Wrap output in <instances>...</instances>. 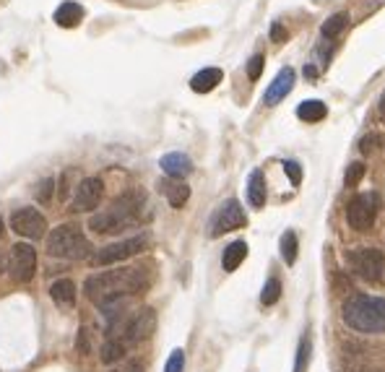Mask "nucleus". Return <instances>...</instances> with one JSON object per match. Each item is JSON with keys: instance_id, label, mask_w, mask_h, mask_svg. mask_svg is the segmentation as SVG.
Segmentation results:
<instances>
[{"instance_id": "nucleus-4", "label": "nucleus", "mask_w": 385, "mask_h": 372, "mask_svg": "<svg viewBox=\"0 0 385 372\" xmlns=\"http://www.w3.org/2000/svg\"><path fill=\"white\" fill-rule=\"evenodd\" d=\"M91 243L86 234L78 230L76 224H58L55 230L47 234V253L55 258H65V260H84L91 258Z\"/></svg>"}, {"instance_id": "nucleus-7", "label": "nucleus", "mask_w": 385, "mask_h": 372, "mask_svg": "<svg viewBox=\"0 0 385 372\" xmlns=\"http://www.w3.org/2000/svg\"><path fill=\"white\" fill-rule=\"evenodd\" d=\"M245 224H247V216H245L240 201L229 198V201H224V203L219 206L216 214L211 216V221H208V234L219 237V234H227L232 230H240Z\"/></svg>"}, {"instance_id": "nucleus-10", "label": "nucleus", "mask_w": 385, "mask_h": 372, "mask_svg": "<svg viewBox=\"0 0 385 372\" xmlns=\"http://www.w3.org/2000/svg\"><path fill=\"white\" fill-rule=\"evenodd\" d=\"M11 230L16 232V234H21V237H29V240H39V237L45 234V230H47V221H45V216L39 214L37 208L26 206V208H18V211H13Z\"/></svg>"}, {"instance_id": "nucleus-13", "label": "nucleus", "mask_w": 385, "mask_h": 372, "mask_svg": "<svg viewBox=\"0 0 385 372\" xmlns=\"http://www.w3.org/2000/svg\"><path fill=\"white\" fill-rule=\"evenodd\" d=\"M159 167L164 169V175L172 177V180H182V177H188V175L192 172V162H190V156L177 154V151H175V154L162 156Z\"/></svg>"}, {"instance_id": "nucleus-36", "label": "nucleus", "mask_w": 385, "mask_h": 372, "mask_svg": "<svg viewBox=\"0 0 385 372\" xmlns=\"http://www.w3.org/2000/svg\"><path fill=\"white\" fill-rule=\"evenodd\" d=\"M380 110H383V115H385V94H383V99H380Z\"/></svg>"}, {"instance_id": "nucleus-34", "label": "nucleus", "mask_w": 385, "mask_h": 372, "mask_svg": "<svg viewBox=\"0 0 385 372\" xmlns=\"http://www.w3.org/2000/svg\"><path fill=\"white\" fill-rule=\"evenodd\" d=\"M377 141H380L377 136H367V138H362L360 141V149L362 151H370V149H373V143H377Z\"/></svg>"}, {"instance_id": "nucleus-11", "label": "nucleus", "mask_w": 385, "mask_h": 372, "mask_svg": "<svg viewBox=\"0 0 385 372\" xmlns=\"http://www.w3.org/2000/svg\"><path fill=\"white\" fill-rule=\"evenodd\" d=\"M104 195V185L99 177H86V180L78 182L76 188V195H73V201H71V211H76V214H84V211H94L99 201H102Z\"/></svg>"}, {"instance_id": "nucleus-27", "label": "nucleus", "mask_w": 385, "mask_h": 372, "mask_svg": "<svg viewBox=\"0 0 385 372\" xmlns=\"http://www.w3.org/2000/svg\"><path fill=\"white\" fill-rule=\"evenodd\" d=\"M182 367H185V354H182V349H175L164 364V372H182Z\"/></svg>"}, {"instance_id": "nucleus-23", "label": "nucleus", "mask_w": 385, "mask_h": 372, "mask_svg": "<svg viewBox=\"0 0 385 372\" xmlns=\"http://www.w3.org/2000/svg\"><path fill=\"white\" fill-rule=\"evenodd\" d=\"M297 234L292 230L289 232H284L282 234V258H284V263L286 266H295V260H297Z\"/></svg>"}, {"instance_id": "nucleus-26", "label": "nucleus", "mask_w": 385, "mask_h": 372, "mask_svg": "<svg viewBox=\"0 0 385 372\" xmlns=\"http://www.w3.org/2000/svg\"><path fill=\"white\" fill-rule=\"evenodd\" d=\"M364 172H367L364 162H351L347 167V175H344V185H347V188H357L360 180L364 177Z\"/></svg>"}, {"instance_id": "nucleus-12", "label": "nucleus", "mask_w": 385, "mask_h": 372, "mask_svg": "<svg viewBox=\"0 0 385 372\" xmlns=\"http://www.w3.org/2000/svg\"><path fill=\"white\" fill-rule=\"evenodd\" d=\"M295 71L292 68H282L279 73H276V78L271 81V86L266 89V94H263V102L269 104V107H273V104H279L289 94V91L295 89Z\"/></svg>"}, {"instance_id": "nucleus-9", "label": "nucleus", "mask_w": 385, "mask_h": 372, "mask_svg": "<svg viewBox=\"0 0 385 372\" xmlns=\"http://www.w3.org/2000/svg\"><path fill=\"white\" fill-rule=\"evenodd\" d=\"M375 214H377V203H375V195H354L347 206V221L351 230L364 232L375 224Z\"/></svg>"}, {"instance_id": "nucleus-32", "label": "nucleus", "mask_w": 385, "mask_h": 372, "mask_svg": "<svg viewBox=\"0 0 385 372\" xmlns=\"http://www.w3.org/2000/svg\"><path fill=\"white\" fill-rule=\"evenodd\" d=\"M286 37H289V34H286V29H284L279 21L271 26V39H273V42H286Z\"/></svg>"}, {"instance_id": "nucleus-19", "label": "nucleus", "mask_w": 385, "mask_h": 372, "mask_svg": "<svg viewBox=\"0 0 385 372\" xmlns=\"http://www.w3.org/2000/svg\"><path fill=\"white\" fill-rule=\"evenodd\" d=\"M245 258H247V245H245L243 240H237V243H232L229 247L224 250L221 266H224V271H237Z\"/></svg>"}, {"instance_id": "nucleus-8", "label": "nucleus", "mask_w": 385, "mask_h": 372, "mask_svg": "<svg viewBox=\"0 0 385 372\" xmlns=\"http://www.w3.org/2000/svg\"><path fill=\"white\" fill-rule=\"evenodd\" d=\"M8 271L11 279L18 284H26L34 279L37 271V250L29 243H18L11 247V260H8Z\"/></svg>"}, {"instance_id": "nucleus-14", "label": "nucleus", "mask_w": 385, "mask_h": 372, "mask_svg": "<svg viewBox=\"0 0 385 372\" xmlns=\"http://www.w3.org/2000/svg\"><path fill=\"white\" fill-rule=\"evenodd\" d=\"M50 297L58 308H73L76 305V284L71 279H60L50 286Z\"/></svg>"}, {"instance_id": "nucleus-30", "label": "nucleus", "mask_w": 385, "mask_h": 372, "mask_svg": "<svg viewBox=\"0 0 385 372\" xmlns=\"http://www.w3.org/2000/svg\"><path fill=\"white\" fill-rule=\"evenodd\" d=\"M52 185H55V182H52L50 177H47V180H42V182H39L37 198H39V201H42V203H47V201H50V195H52Z\"/></svg>"}, {"instance_id": "nucleus-38", "label": "nucleus", "mask_w": 385, "mask_h": 372, "mask_svg": "<svg viewBox=\"0 0 385 372\" xmlns=\"http://www.w3.org/2000/svg\"><path fill=\"white\" fill-rule=\"evenodd\" d=\"M0 266H3V258H0Z\"/></svg>"}, {"instance_id": "nucleus-6", "label": "nucleus", "mask_w": 385, "mask_h": 372, "mask_svg": "<svg viewBox=\"0 0 385 372\" xmlns=\"http://www.w3.org/2000/svg\"><path fill=\"white\" fill-rule=\"evenodd\" d=\"M347 258L351 271L360 279H364V282H380L383 279V271H385L383 250H377V247H354Z\"/></svg>"}, {"instance_id": "nucleus-15", "label": "nucleus", "mask_w": 385, "mask_h": 372, "mask_svg": "<svg viewBox=\"0 0 385 372\" xmlns=\"http://www.w3.org/2000/svg\"><path fill=\"white\" fill-rule=\"evenodd\" d=\"M221 78H224V73L219 68H203V71H198L190 78V89L198 91V94H208V91L216 89L219 84H221Z\"/></svg>"}, {"instance_id": "nucleus-33", "label": "nucleus", "mask_w": 385, "mask_h": 372, "mask_svg": "<svg viewBox=\"0 0 385 372\" xmlns=\"http://www.w3.org/2000/svg\"><path fill=\"white\" fill-rule=\"evenodd\" d=\"M112 372H143V364L138 360H133V362H125L123 367H117V370Z\"/></svg>"}, {"instance_id": "nucleus-1", "label": "nucleus", "mask_w": 385, "mask_h": 372, "mask_svg": "<svg viewBox=\"0 0 385 372\" xmlns=\"http://www.w3.org/2000/svg\"><path fill=\"white\" fill-rule=\"evenodd\" d=\"M146 286H149V273H146V269H128L125 266V269L102 271V273L89 276L86 284H84V295L102 310L110 302L141 295Z\"/></svg>"}, {"instance_id": "nucleus-22", "label": "nucleus", "mask_w": 385, "mask_h": 372, "mask_svg": "<svg viewBox=\"0 0 385 372\" xmlns=\"http://www.w3.org/2000/svg\"><path fill=\"white\" fill-rule=\"evenodd\" d=\"M349 24V16L347 13H334L328 21H323V29H321V37L323 39H336Z\"/></svg>"}, {"instance_id": "nucleus-16", "label": "nucleus", "mask_w": 385, "mask_h": 372, "mask_svg": "<svg viewBox=\"0 0 385 372\" xmlns=\"http://www.w3.org/2000/svg\"><path fill=\"white\" fill-rule=\"evenodd\" d=\"M247 201L253 208H263L266 206V177L260 169H253L247 177Z\"/></svg>"}, {"instance_id": "nucleus-24", "label": "nucleus", "mask_w": 385, "mask_h": 372, "mask_svg": "<svg viewBox=\"0 0 385 372\" xmlns=\"http://www.w3.org/2000/svg\"><path fill=\"white\" fill-rule=\"evenodd\" d=\"M310 354H312V341H310V336L305 334V336H302V341H299V349H297L295 372H308Z\"/></svg>"}, {"instance_id": "nucleus-5", "label": "nucleus", "mask_w": 385, "mask_h": 372, "mask_svg": "<svg viewBox=\"0 0 385 372\" xmlns=\"http://www.w3.org/2000/svg\"><path fill=\"white\" fill-rule=\"evenodd\" d=\"M146 247H149V237L146 234H136V237H128V240H120V243L97 250L91 256V266H112V263H120V260L138 256Z\"/></svg>"}, {"instance_id": "nucleus-37", "label": "nucleus", "mask_w": 385, "mask_h": 372, "mask_svg": "<svg viewBox=\"0 0 385 372\" xmlns=\"http://www.w3.org/2000/svg\"><path fill=\"white\" fill-rule=\"evenodd\" d=\"M0 234H3V219H0Z\"/></svg>"}, {"instance_id": "nucleus-20", "label": "nucleus", "mask_w": 385, "mask_h": 372, "mask_svg": "<svg viewBox=\"0 0 385 372\" xmlns=\"http://www.w3.org/2000/svg\"><path fill=\"white\" fill-rule=\"evenodd\" d=\"M325 115H328V107L321 99H308V102H302L297 107V117L305 120V123H318Z\"/></svg>"}, {"instance_id": "nucleus-18", "label": "nucleus", "mask_w": 385, "mask_h": 372, "mask_svg": "<svg viewBox=\"0 0 385 372\" xmlns=\"http://www.w3.org/2000/svg\"><path fill=\"white\" fill-rule=\"evenodd\" d=\"M81 18H84V8H81L78 3H73V0H65L63 5L55 11V21H58V26H65V29L78 26Z\"/></svg>"}, {"instance_id": "nucleus-35", "label": "nucleus", "mask_w": 385, "mask_h": 372, "mask_svg": "<svg viewBox=\"0 0 385 372\" xmlns=\"http://www.w3.org/2000/svg\"><path fill=\"white\" fill-rule=\"evenodd\" d=\"M344 372H380V370H375V367H349Z\"/></svg>"}, {"instance_id": "nucleus-28", "label": "nucleus", "mask_w": 385, "mask_h": 372, "mask_svg": "<svg viewBox=\"0 0 385 372\" xmlns=\"http://www.w3.org/2000/svg\"><path fill=\"white\" fill-rule=\"evenodd\" d=\"M263 63H266L263 55H253V58H250V63H247V78H250V81H258V78H260Z\"/></svg>"}, {"instance_id": "nucleus-2", "label": "nucleus", "mask_w": 385, "mask_h": 372, "mask_svg": "<svg viewBox=\"0 0 385 372\" xmlns=\"http://www.w3.org/2000/svg\"><path fill=\"white\" fill-rule=\"evenodd\" d=\"M143 211V195L138 190L120 195L110 208H104L102 214H94L89 221V230L97 234H117V232L128 230L133 224H138Z\"/></svg>"}, {"instance_id": "nucleus-21", "label": "nucleus", "mask_w": 385, "mask_h": 372, "mask_svg": "<svg viewBox=\"0 0 385 372\" xmlns=\"http://www.w3.org/2000/svg\"><path fill=\"white\" fill-rule=\"evenodd\" d=\"M125 354H128V347H125L120 338H107V341H104V347H102L104 364H115V362H120Z\"/></svg>"}, {"instance_id": "nucleus-17", "label": "nucleus", "mask_w": 385, "mask_h": 372, "mask_svg": "<svg viewBox=\"0 0 385 372\" xmlns=\"http://www.w3.org/2000/svg\"><path fill=\"white\" fill-rule=\"evenodd\" d=\"M162 193L167 195V201L172 208H182L190 198V188L180 180H164L162 182Z\"/></svg>"}, {"instance_id": "nucleus-31", "label": "nucleus", "mask_w": 385, "mask_h": 372, "mask_svg": "<svg viewBox=\"0 0 385 372\" xmlns=\"http://www.w3.org/2000/svg\"><path fill=\"white\" fill-rule=\"evenodd\" d=\"M76 351L78 354H86V351H89V334H86V328H78Z\"/></svg>"}, {"instance_id": "nucleus-29", "label": "nucleus", "mask_w": 385, "mask_h": 372, "mask_svg": "<svg viewBox=\"0 0 385 372\" xmlns=\"http://www.w3.org/2000/svg\"><path fill=\"white\" fill-rule=\"evenodd\" d=\"M284 172L292 180V185H299V180H302V167L297 162H284Z\"/></svg>"}, {"instance_id": "nucleus-3", "label": "nucleus", "mask_w": 385, "mask_h": 372, "mask_svg": "<svg viewBox=\"0 0 385 372\" xmlns=\"http://www.w3.org/2000/svg\"><path fill=\"white\" fill-rule=\"evenodd\" d=\"M341 318L349 328H354L360 334H380L385 331V297H349L341 308Z\"/></svg>"}, {"instance_id": "nucleus-25", "label": "nucleus", "mask_w": 385, "mask_h": 372, "mask_svg": "<svg viewBox=\"0 0 385 372\" xmlns=\"http://www.w3.org/2000/svg\"><path fill=\"white\" fill-rule=\"evenodd\" d=\"M279 297H282V282L279 279H269L266 286H263V292H260V302L271 308V305H276L279 302Z\"/></svg>"}]
</instances>
